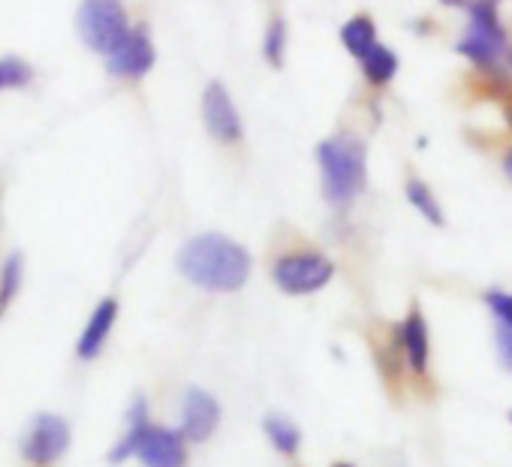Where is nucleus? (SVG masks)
<instances>
[{"instance_id": "1", "label": "nucleus", "mask_w": 512, "mask_h": 467, "mask_svg": "<svg viewBox=\"0 0 512 467\" xmlns=\"http://www.w3.org/2000/svg\"><path fill=\"white\" fill-rule=\"evenodd\" d=\"M175 263L184 281L208 293H235L250 281L253 272L250 254L220 232H202L184 242Z\"/></svg>"}, {"instance_id": "2", "label": "nucleus", "mask_w": 512, "mask_h": 467, "mask_svg": "<svg viewBox=\"0 0 512 467\" xmlns=\"http://www.w3.org/2000/svg\"><path fill=\"white\" fill-rule=\"evenodd\" d=\"M323 196L332 208H350L368 184V151L353 133H338L317 145Z\"/></svg>"}, {"instance_id": "3", "label": "nucleus", "mask_w": 512, "mask_h": 467, "mask_svg": "<svg viewBox=\"0 0 512 467\" xmlns=\"http://www.w3.org/2000/svg\"><path fill=\"white\" fill-rule=\"evenodd\" d=\"M335 278V263L317 248L284 251L272 263V281L284 296H314Z\"/></svg>"}, {"instance_id": "4", "label": "nucleus", "mask_w": 512, "mask_h": 467, "mask_svg": "<svg viewBox=\"0 0 512 467\" xmlns=\"http://www.w3.org/2000/svg\"><path fill=\"white\" fill-rule=\"evenodd\" d=\"M76 28L82 43L97 55H109L133 31L121 0H82Z\"/></svg>"}, {"instance_id": "5", "label": "nucleus", "mask_w": 512, "mask_h": 467, "mask_svg": "<svg viewBox=\"0 0 512 467\" xmlns=\"http://www.w3.org/2000/svg\"><path fill=\"white\" fill-rule=\"evenodd\" d=\"M73 431L70 422L58 413H37L22 437V458L37 467H49L61 461L70 449Z\"/></svg>"}, {"instance_id": "6", "label": "nucleus", "mask_w": 512, "mask_h": 467, "mask_svg": "<svg viewBox=\"0 0 512 467\" xmlns=\"http://www.w3.org/2000/svg\"><path fill=\"white\" fill-rule=\"evenodd\" d=\"M395 341L401 350L404 374L425 383L431 377V332L419 308H410L407 317L395 326Z\"/></svg>"}, {"instance_id": "7", "label": "nucleus", "mask_w": 512, "mask_h": 467, "mask_svg": "<svg viewBox=\"0 0 512 467\" xmlns=\"http://www.w3.org/2000/svg\"><path fill=\"white\" fill-rule=\"evenodd\" d=\"M187 437L175 428L151 425L136 449V458L142 467H187L190 452H187Z\"/></svg>"}, {"instance_id": "8", "label": "nucleus", "mask_w": 512, "mask_h": 467, "mask_svg": "<svg viewBox=\"0 0 512 467\" xmlns=\"http://www.w3.org/2000/svg\"><path fill=\"white\" fill-rule=\"evenodd\" d=\"M154 43L145 28L130 31L109 55H106V70L118 79H142L154 67Z\"/></svg>"}, {"instance_id": "9", "label": "nucleus", "mask_w": 512, "mask_h": 467, "mask_svg": "<svg viewBox=\"0 0 512 467\" xmlns=\"http://www.w3.org/2000/svg\"><path fill=\"white\" fill-rule=\"evenodd\" d=\"M220 425V401L199 389V386H190L184 392V401H181V434L190 440V443H205Z\"/></svg>"}, {"instance_id": "10", "label": "nucleus", "mask_w": 512, "mask_h": 467, "mask_svg": "<svg viewBox=\"0 0 512 467\" xmlns=\"http://www.w3.org/2000/svg\"><path fill=\"white\" fill-rule=\"evenodd\" d=\"M202 118L208 133L220 142V145H232L241 139V118L238 109L229 97V91L220 82H211L202 94Z\"/></svg>"}, {"instance_id": "11", "label": "nucleus", "mask_w": 512, "mask_h": 467, "mask_svg": "<svg viewBox=\"0 0 512 467\" xmlns=\"http://www.w3.org/2000/svg\"><path fill=\"white\" fill-rule=\"evenodd\" d=\"M115 323H118V299L109 296V299H103V302L94 308V314L88 317V323H85V329H82V335H79V341H76V356H79L82 362L97 359V356L103 353V347H106V341H109Z\"/></svg>"}, {"instance_id": "12", "label": "nucleus", "mask_w": 512, "mask_h": 467, "mask_svg": "<svg viewBox=\"0 0 512 467\" xmlns=\"http://www.w3.org/2000/svg\"><path fill=\"white\" fill-rule=\"evenodd\" d=\"M497 4L500 0H467V13H470V31L467 37L473 40H482V43H491L497 49H509V40H506V28L500 25V13H497Z\"/></svg>"}, {"instance_id": "13", "label": "nucleus", "mask_w": 512, "mask_h": 467, "mask_svg": "<svg viewBox=\"0 0 512 467\" xmlns=\"http://www.w3.org/2000/svg\"><path fill=\"white\" fill-rule=\"evenodd\" d=\"M151 416H148V398L145 395H136L130 410H127V428L124 434L118 437V443L109 449V464H124L127 458H136V449H139V440L142 434L151 428Z\"/></svg>"}, {"instance_id": "14", "label": "nucleus", "mask_w": 512, "mask_h": 467, "mask_svg": "<svg viewBox=\"0 0 512 467\" xmlns=\"http://www.w3.org/2000/svg\"><path fill=\"white\" fill-rule=\"evenodd\" d=\"M359 67H362V76H365L368 85L386 88L395 79V73H398V55L389 46L377 43L365 58H359Z\"/></svg>"}, {"instance_id": "15", "label": "nucleus", "mask_w": 512, "mask_h": 467, "mask_svg": "<svg viewBox=\"0 0 512 467\" xmlns=\"http://www.w3.org/2000/svg\"><path fill=\"white\" fill-rule=\"evenodd\" d=\"M263 428H266L269 443H272L281 455H287V458H296V455H299V449H302V428H299L293 419L272 413V416H266Z\"/></svg>"}, {"instance_id": "16", "label": "nucleus", "mask_w": 512, "mask_h": 467, "mask_svg": "<svg viewBox=\"0 0 512 467\" xmlns=\"http://www.w3.org/2000/svg\"><path fill=\"white\" fill-rule=\"evenodd\" d=\"M341 43L353 58H365L374 46H377V25L368 16H353L344 28H341Z\"/></svg>"}, {"instance_id": "17", "label": "nucleus", "mask_w": 512, "mask_h": 467, "mask_svg": "<svg viewBox=\"0 0 512 467\" xmlns=\"http://www.w3.org/2000/svg\"><path fill=\"white\" fill-rule=\"evenodd\" d=\"M404 193H407V202L428 220V223H434V226H443L446 223V217H443V208H440V202H437V196L431 193V187L425 184V181H419V178H410L407 184H404Z\"/></svg>"}, {"instance_id": "18", "label": "nucleus", "mask_w": 512, "mask_h": 467, "mask_svg": "<svg viewBox=\"0 0 512 467\" xmlns=\"http://www.w3.org/2000/svg\"><path fill=\"white\" fill-rule=\"evenodd\" d=\"M22 254H10L4 269H0V314L10 308V302L19 296L22 287Z\"/></svg>"}, {"instance_id": "19", "label": "nucleus", "mask_w": 512, "mask_h": 467, "mask_svg": "<svg viewBox=\"0 0 512 467\" xmlns=\"http://www.w3.org/2000/svg\"><path fill=\"white\" fill-rule=\"evenodd\" d=\"M31 79H34V70L22 58H4V61H0V82H4V88H25Z\"/></svg>"}, {"instance_id": "20", "label": "nucleus", "mask_w": 512, "mask_h": 467, "mask_svg": "<svg viewBox=\"0 0 512 467\" xmlns=\"http://www.w3.org/2000/svg\"><path fill=\"white\" fill-rule=\"evenodd\" d=\"M284 49H287V25H284V19H275L269 25V31H266V46H263L266 61L281 67L284 64Z\"/></svg>"}, {"instance_id": "21", "label": "nucleus", "mask_w": 512, "mask_h": 467, "mask_svg": "<svg viewBox=\"0 0 512 467\" xmlns=\"http://www.w3.org/2000/svg\"><path fill=\"white\" fill-rule=\"evenodd\" d=\"M485 305H488L494 323H497L500 329H509V332H512V293L491 290V293H485Z\"/></svg>"}, {"instance_id": "22", "label": "nucleus", "mask_w": 512, "mask_h": 467, "mask_svg": "<svg viewBox=\"0 0 512 467\" xmlns=\"http://www.w3.org/2000/svg\"><path fill=\"white\" fill-rule=\"evenodd\" d=\"M494 344H497V356H500V362L512 371V332L497 326V332H494Z\"/></svg>"}, {"instance_id": "23", "label": "nucleus", "mask_w": 512, "mask_h": 467, "mask_svg": "<svg viewBox=\"0 0 512 467\" xmlns=\"http://www.w3.org/2000/svg\"><path fill=\"white\" fill-rule=\"evenodd\" d=\"M503 169H506V175L512 178V145H509L506 154H503Z\"/></svg>"}, {"instance_id": "24", "label": "nucleus", "mask_w": 512, "mask_h": 467, "mask_svg": "<svg viewBox=\"0 0 512 467\" xmlns=\"http://www.w3.org/2000/svg\"><path fill=\"white\" fill-rule=\"evenodd\" d=\"M443 7H467V0H440Z\"/></svg>"}, {"instance_id": "25", "label": "nucleus", "mask_w": 512, "mask_h": 467, "mask_svg": "<svg viewBox=\"0 0 512 467\" xmlns=\"http://www.w3.org/2000/svg\"><path fill=\"white\" fill-rule=\"evenodd\" d=\"M329 467H356L353 461H335V464H329Z\"/></svg>"}, {"instance_id": "26", "label": "nucleus", "mask_w": 512, "mask_h": 467, "mask_svg": "<svg viewBox=\"0 0 512 467\" xmlns=\"http://www.w3.org/2000/svg\"><path fill=\"white\" fill-rule=\"evenodd\" d=\"M506 121H509V127H512V106H506Z\"/></svg>"}, {"instance_id": "27", "label": "nucleus", "mask_w": 512, "mask_h": 467, "mask_svg": "<svg viewBox=\"0 0 512 467\" xmlns=\"http://www.w3.org/2000/svg\"><path fill=\"white\" fill-rule=\"evenodd\" d=\"M0 88H4V82H0Z\"/></svg>"}, {"instance_id": "28", "label": "nucleus", "mask_w": 512, "mask_h": 467, "mask_svg": "<svg viewBox=\"0 0 512 467\" xmlns=\"http://www.w3.org/2000/svg\"><path fill=\"white\" fill-rule=\"evenodd\" d=\"M509 419H512V413H509Z\"/></svg>"}]
</instances>
